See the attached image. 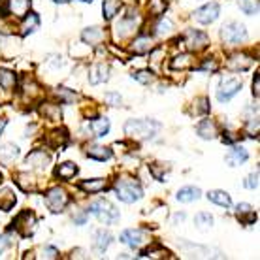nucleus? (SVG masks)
Segmentation results:
<instances>
[{
    "mask_svg": "<svg viewBox=\"0 0 260 260\" xmlns=\"http://www.w3.org/2000/svg\"><path fill=\"white\" fill-rule=\"evenodd\" d=\"M81 2H92V0H81Z\"/></svg>",
    "mask_w": 260,
    "mask_h": 260,
    "instance_id": "obj_55",
    "label": "nucleus"
},
{
    "mask_svg": "<svg viewBox=\"0 0 260 260\" xmlns=\"http://www.w3.org/2000/svg\"><path fill=\"white\" fill-rule=\"evenodd\" d=\"M260 83H258V74L254 76V79H253V94H254V98H258V94H260Z\"/></svg>",
    "mask_w": 260,
    "mask_h": 260,
    "instance_id": "obj_49",
    "label": "nucleus"
},
{
    "mask_svg": "<svg viewBox=\"0 0 260 260\" xmlns=\"http://www.w3.org/2000/svg\"><path fill=\"white\" fill-rule=\"evenodd\" d=\"M208 198H209V202H213V204L221 206V208H230V206H232L230 194L224 192V190H211V192H208Z\"/></svg>",
    "mask_w": 260,
    "mask_h": 260,
    "instance_id": "obj_29",
    "label": "nucleus"
},
{
    "mask_svg": "<svg viewBox=\"0 0 260 260\" xmlns=\"http://www.w3.org/2000/svg\"><path fill=\"white\" fill-rule=\"evenodd\" d=\"M53 2H68V0H53Z\"/></svg>",
    "mask_w": 260,
    "mask_h": 260,
    "instance_id": "obj_54",
    "label": "nucleus"
},
{
    "mask_svg": "<svg viewBox=\"0 0 260 260\" xmlns=\"http://www.w3.org/2000/svg\"><path fill=\"white\" fill-rule=\"evenodd\" d=\"M40 113L47 119V121H60V108L59 104H53V102H46V104H42L40 108Z\"/></svg>",
    "mask_w": 260,
    "mask_h": 260,
    "instance_id": "obj_28",
    "label": "nucleus"
},
{
    "mask_svg": "<svg viewBox=\"0 0 260 260\" xmlns=\"http://www.w3.org/2000/svg\"><path fill=\"white\" fill-rule=\"evenodd\" d=\"M46 204H47V208L51 209L53 213H59V211H62V209L68 206V194H66V190L60 189V187H55V189H51L46 194Z\"/></svg>",
    "mask_w": 260,
    "mask_h": 260,
    "instance_id": "obj_6",
    "label": "nucleus"
},
{
    "mask_svg": "<svg viewBox=\"0 0 260 260\" xmlns=\"http://www.w3.org/2000/svg\"><path fill=\"white\" fill-rule=\"evenodd\" d=\"M81 38H83V42L85 44H89V46H98V44L104 40V30L98 28V26H91V28L83 30Z\"/></svg>",
    "mask_w": 260,
    "mask_h": 260,
    "instance_id": "obj_24",
    "label": "nucleus"
},
{
    "mask_svg": "<svg viewBox=\"0 0 260 260\" xmlns=\"http://www.w3.org/2000/svg\"><path fill=\"white\" fill-rule=\"evenodd\" d=\"M8 247H10V240H8V236H0V254L4 253Z\"/></svg>",
    "mask_w": 260,
    "mask_h": 260,
    "instance_id": "obj_48",
    "label": "nucleus"
},
{
    "mask_svg": "<svg viewBox=\"0 0 260 260\" xmlns=\"http://www.w3.org/2000/svg\"><path fill=\"white\" fill-rule=\"evenodd\" d=\"M236 215H238V219H240L243 224H253L256 222V213H254V209L245 204V202H241L236 206Z\"/></svg>",
    "mask_w": 260,
    "mask_h": 260,
    "instance_id": "obj_21",
    "label": "nucleus"
},
{
    "mask_svg": "<svg viewBox=\"0 0 260 260\" xmlns=\"http://www.w3.org/2000/svg\"><path fill=\"white\" fill-rule=\"evenodd\" d=\"M110 243H111L110 232H106V230H96V232H94V240H92V247H94V251L104 253L106 249L110 247Z\"/></svg>",
    "mask_w": 260,
    "mask_h": 260,
    "instance_id": "obj_23",
    "label": "nucleus"
},
{
    "mask_svg": "<svg viewBox=\"0 0 260 260\" xmlns=\"http://www.w3.org/2000/svg\"><path fill=\"white\" fill-rule=\"evenodd\" d=\"M0 183H2V174H0Z\"/></svg>",
    "mask_w": 260,
    "mask_h": 260,
    "instance_id": "obj_56",
    "label": "nucleus"
},
{
    "mask_svg": "<svg viewBox=\"0 0 260 260\" xmlns=\"http://www.w3.org/2000/svg\"><path fill=\"white\" fill-rule=\"evenodd\" d=\"M66 140H68V136H66L64 130H55L51 134H47V143L51 147H62L66 143Z\"/></svg>",
    "mask_w": 260,
    "mask_h": 260,
    "instance_id": "obj_35",
    "label": "nucleus"
},
{
    "mask_svg": "<svg viewBox=\"0 0 260 260\" xmlns=\"http://www.w3.org/2000/svg\"><path fill=\"white\" fill-rule=\"evenodd\" d=\"M136 26H138V15L134 13H128L124 19H121L115 26V38H128L132 34L136 32Z\"/></svg>",
    "mask_w": 260,
    "mask_h": 260,
    "instance_id": "obj_11",
    "label": "nucleus"
},
{
    "mask_svg": "<svg viewBox=\"0 0 260 260\" xmlns=\"http://www.w3.org/2000/svg\"><path fill=\"white\" fill-rule=\"evenodd\" d=\"M121 10V0H104L102 4V12H104V19L111 21Z\"/></svg>",
    "mask_w": 260,
    "mask_h": 260,
    "instance_id": "obj_32",
    "label": "nucleus"
},
{
    "mask_svg": "<svg viewBox=\"0 0 260 260\" xmlns=\"http://www.w3.org/2000/svg\"><path fill=\"white\" fill-rule=\"evenodd\" d=\"M251 64H253V59L249 57L247 53H234L228 59V68L232 72H245Z\"/></svg>",
    "mask_w": 260,
    "mask_h": 260,
    "instance_id": "obj_13",
    "label": "nucleus"
},
{
    "mask_svg": "<svg viewBox=\"0 0 260 260\" xmlns=\"http://www.w3.org/2000/svg\"><path fill=\"white\" fill-rule=\"evenodd\" d=\"M57 96H59L60 100H62V102H66V104H70V102H74V98H76V94H74V92H70L68 89H64V87H62V89H59V91H57Z\"/></svg>",
    "mask_w": 260,
    "mask_h": 260,
    "instance_id": "obj_42",
    "label": "nucleus"
},
{
    "mask_svg": "<svg viewBox=\"0 0 260 260\" xmlns=\"http://www.w3.org/2000/svg\"><path fill=\"white\" fill-rule=\"evenodd\" d=\"M85 221H87V213H79L74 217V222H78V224H85Z\"/></svg>",
    "mask_w": 260,
    "mask_h": 260,
    "instance_id": "obj_51",
    "label": "nucleus"
},
{
    "mask_svg": "<svg viewBox=\"0 0 260 260\" xmlns=\"http://www.w3.org/2000/svg\"><path fill=\"white\" fill-rule=\"evenodd\" d=\"M209 111V100L208 98H198L194 106V113H206Z\"/></svg>",
    "mask_w": 260,
    "mask_h": 260,
    "instance_id": "obj_43",
    "label": "nucleus"
},
{
    "mask_svg": "<svg viewBox=\"0 0 260 260\" xmlns=\"http://www.w3.org/2000/svg\"><path fill=\"white\" fill-rule=\"evenodd\" d=\"M153 49V38L151 36H138L132 46H130V51L136 53V55H145Z\"/></svg>",
    "mask_w": 260,
    "mask_h": 260,
    "instance_id": "obj_22",
    "label": "nucleus"
},
{
    "mask_svg": "<svg viewBox=\"0 0 260 260\" xmlns=\"http://www.w3.org/2000/svg\"><path fill=\"white\" fill-rule=\"evenodd\" d=\"M121 241L132 249H142L143 245H147L151 240H149V236H147V232L142 230V228H130V230H124L123 234H121Z\"/></svg>",
    "mask_w": 260,
    "mask_h": 260,
    "instance_id": "obj_5",
    "label": "nucleus"
},
{
    "mask_svg": "<svg viewBox=\"0 0 260 260\" xmlns=\"http://www.w3.org/2000/svg\"><path fill=\"white\" fill-rule=\"evenodd\" d=\"M164 10H166V2L164 0H151L149 2V12L153 15H160V13H164Z\"/></svg>",
    "mask_w": 260,
    "mask_h": 260,
    "instance_id": "obj_41",
    "label": "nucleus"
},
{
    "mask_svg": "<svg viewBox=\"0 0 260 260\" xmlns=\"http://www.w3.org/2000/svg\"><path fill=\"white\" fill-rule=\"evenodd\" d=\"M25 164L28 170H44L49 164V155L36 149L32 153H28V156L25 158Z\"/></svg>",
    "mask_w": 260,
    "mask_h": 260,
    "instance_id": "obj_12",
    "label": "nucleus"
},
{
    "mask_svg": "<svg viewBox=\"0 0 260 260\" xmlns=\"http://www.w3.org/2000/svg\"><path fill=\"white\" fill-rule=\"evenodd\" d=\"M202 196L200 189L198 187H183V189L177 190L176 198L183 204H190V202H196Z\"/></svg>",
    "mask_w": 260,
    "mask_h": 260,
    "instance_id": "obj_26",
    "label": "nucleus"
},
{
    "mask_svg": "<svg viewBox=\"0 0 260 260\" xmlns=\"http://www.w3.org/2000/svg\"><path fill=\"white\" fill-rule=\"evenodd\" d=\"M13 204H15V194L10 189L2 190L0 192V209L2 211H10L13 208Z\"/></svg>",
    "mask_w": 260,
    "mask_h": 260,
    "instance_id": "obj_38",
    "label": "nucleus"
},
{
    "mask_svg": "<svg viewBox=\"0 0 260 260\" xmlns=\"http://www.w3.org/2000/svg\"><path fill=\"white\" fill-rule=\"evenodd\" d=\"M59 256V251L55 247H44L42 249V258H57Z\"/></svg>",
    "mask_w": 260,
    "mask_h": 260,
    "instance_id": "obj_46",
    "label": "nucleus"
},
{
    "mask_svg": "<svg viewBox=\"0 0 260 260\" xmlns=\"http://www.w3.org/2000/svg\"><path fill=\"white\" fill-rule=\"evenodd\" d=\"M17 156H19V147H17V145H13V143L0 145V162L10 164V162H13Z\"/></svg>",
    "mask_w": 260,
    "mask_h": 260,
    "instance_id": "obj_25",
    "label": "nucleus"
},
{
    "mask_svg": "<svg viewBox=\"0 0 260 260\" xmlns=\"http://www.w3.org/2000/svg\"><path fill=\"white\" fill-rule=\"evenodd\" d=\"M185 221V215L183 213H176L174 215V219H172V222H174V224H177V222H183Z\"/></svg>",
    "mask_w": 260,
    "mask_h": 260,
    "instance_id": "obj_52",
    "label": "nucleus"
},
{
    "mask_svg": "<svg viewBox=\"0 0 260 260\" xmlns=\"http://www.w3.org/2000/svg\"><path fill=\"white\" fill-rule=\"evenodd\" d=\"M108 79H110V64L100 62V64H94L89 70V81H91V85H100L108 81Z\"/></svg>",
    "mask_w": 260,
    "mask_h": 260,
    "instance_id": "obj_14",
    "label": "nucleus"
},
{
    "mask_svg": "<svg viewBox=\"0 0 260 260\" xmlns=\"http://www.w3.org/2000/svg\"><path fill=\"white\" fill-rule=\"evenodd\" d=\"M85 155L92 158V160H98V162H104V160H110L111 158V149L110 147H104V145H87L85 149Z\"/></svg>",
    "mask_w": 260,
    "mask_h": 260,
    "instance_id": "obj_16",
    "label": "nucleus"
},
{
    "mask_svg": "<svg viewBox=\"0 0 260 260\" xmlns=\"http://www.w3.org/2000/svg\"><path fill=\"white\" fill-rule=\"evenodd\" d=\"M87 128L91 130V136L104 138L110 132V119L108 117H98L92 119L91 123H87Z\"/></svg>",
    "mask_w": 260,
    "mask_h": 260,
    "instance_id": "obj_18",
    "label": "nucleus"
},
{
    "mask_svg": "<svg viewBox=\"0 0 260 260\" xmlns=\"http://www.w3.org/2000/svg\"><path fill=\"white\" fill-rule=\"evenodd\" d=\"M104 100L110 106H119L123 98H121V94H119V92H106V94H104Z\"/></svg>",
    "mask_w": 260,
    "mask_h": 260,
    "instance_id": "obj_44",
    "label": "nucleus"
},
{
    "mask_svg": "<svg viewBox=\"0 0 260 260\" xmlns=\"http://www.w3.org/2000/svg\"><path fill=\"white\" fill-rule=\"evenodd\" d=\"M115 194L121 202L124 204H134L143 196L142 185L132 179V177H123V179H117L115 183Z\"/></svg>",
    "mask_w": 260,
    "mask_h": 260,
    "instance_id": "obj_2",
    "label": "nucleus"
},
{
    "mask_svg": "<svg viewBox=\"0 0 260 260\" xmlns=\"http://www.w3.org/2000/svg\"><path fill=\"white\" fill-rule=\"evenodd\" d=\"M238 6L247 15H254V13L258 12V2L256 0H238Z\"/></svg>",
    "mask_w": 260,
    "mask_h": 260,
    "instance_id": "obj_39",
    "label": "nucleus"
},
{
    "mask_svg": "<svg viewBox=\"0 0 260 260\" xmlns=\"http://www.w3.org/2000/svg\"><path fill=\"white\" fill-rule=\"evenodd\" d=\"M245 187H247V189H251V190L258 189V172H253V174L245 179Z\"/></svg>",
    "mask_w": 260,
    "mask_h": 260,
    "instance_id": "obj_45",
    "label": "nucleus"
},
{
    "mask_svg": "<svg viewBox=\"0 0 260 260\" xmlns=\"http://www.w3.org/2000/svg\"><path fill=\"white\" fill-rule=\"evenodd\" d=\"M247 158H249L247 149H243V147H240V145L232 147V149L226 153V156H224V160H226L228 166H241Z\"/></svg>",
    "mask_w": 260,
    "mask_h": 260,
    "instance_id": "obj_17",
    "label": "nucleus"
},
{
    "mask_svg": "<svg viewBox=\"0 0 260 260\" xmlns=\"http://www.w3.org/2000/svg\"><path fill=\"white\" fill-rule=\"evenodd\" d=\"M241 91V81L236 78H228V79H222L221 87H219V91H217V98L221 100V102H228L232 96H236L238 92Z\"/></svg>",
    "mask_w": 260,
    "mask_h": 260,
    "instance_id": "obj_8",
    "label": "nucleus"
},
{
    "mask_svg": "<svg viewBox=\"0 0 260 260\" xmlns=\"http://www.w3.org/2000/svg\"><path fill=\"white\" fill-rule=\"evenodd\" d=\"M217 68H219V64H217L215 59H206L204 64H202V70H206V72H215Z\"/></svg>",
    "mask_w": 260,
    "mask_h": 260,
    "instance_id": "obj_47",
    "label": "nucleus"
},
{
    "mask_svg": "<svg viewBox=\"0 0 260 260\" xmlns=\"http://www.w3.org/2000/svg\"><path fill=\"white\" fill-rule=\"evenodd\" d=\"M13 226L21 236H30L34 232V228H36V215L32 211H23V213L17 215Z\"/></svg>",
    "mask_w": 260,
    "mask_h": 260,
    "instance_id": "obj_7",
    "label": "nucleus"
},
{
    "mask_svg": "<svg viewBox=\"0 0 260 260\" xmlns=\"http://www.w3.org/2000/svg\"><path fill=\"white\" fill-rule=\"evenodd\" d=\"M196 132H198V136L204 138V140H213V138H217V134H219V128H217L215 121L204 119V121L196 126Z\"/></svg>",
    "mask_w": 260,
    "mask_h": 260,
    "instance_id": "obj_20",
    "label": "nucleus"
},
{
    "mask_svg": "<svg viewBox=\"0 0 260 260\" xmlns=\"http://www.w3.org/2000/svg\"><path fill=\"white\" fill-rule=\"evenodd\" d=\"M23 25H21V34L23 36H26V34H30L34 32L36 28H38L40 25V17L36 15V13H26L25 17H23Z\"/></svg>",
    "mask_w": 260,
    "mask_h": 260,
    "instance_id": "obj_30",
    "label": "nucleus"
},
{
    "mask_svg": "<svg viewBox=\"0 0 260 260\" xmlns=\"http://www.w3.org/2000/svg\"><path fill=\"white\" fill-rule=\"evenodd\" d=\"M17 83V78H15V74L10 70H0V87L4 89V91H12L13 87Z\"/></svg>",
    "mask_w": 260,
    "mask_h": 260,
    "instance_id": "obj_33",
    "label": "nucleus"
},
{
    "mask_svg": "<svg viewBox=\"0 0 260 260\" xmlns=\"http://www.w3.org/2000/svg\"><path fill=\"white\" fill-rule=\"evenodd\" d=\"M91 211L98 221L106 222V224H115L119 221V209H115L113 204H110L108 200H96L89 206Z\"/></svg>",
    "mask_w": 260,
    "mask_h": 260,
    "instance_id": "obj_3",
    "label": "nucleus"
},
{
    "mask_svg": "<svg viewBox=\"0 0 260 260\" xmlns=\"http://www.w3.org/2000/svg\"><path fill=\"white\" fill-rule=\"evenodd\" d=\"M8 121L4 117H0V136H2V132H4V128H6Z\"/></svg>",
    "mask_w": 260,
    "mask_h": 260,
    "instance_id": "obj_53",
    "label": "nucleus"
},
{
    "mask_svg": "<svg viewBox=\"0 0 260 260\" xmlns=\"http://www.w3.org/2000/svg\"><path fill=\"white\" fill-rule=\"evenodd\" d=\"M79 189L85 190L87 194H98L104 189H108V181L102 179V177H94V179H85V181L79 183Z\"/></svg>",
    "mask_w": 260,
    "mask_h": 260,
    "instance_id": "obj_15",
    "label": "nucleus"
},
{
    "mask_svg": "<svg viewBox=\"0 0 260 260\" xmlns=\"http://www.w3.org/2000/svg\"><path fill=\"white\" fill-rule=\"evenodd\" d=\"M172 30H174V23H172L170 19H166V17H160V19L156 21V25H155V34H156V36H168Z\"/></svg>",
    "mask_w": 260,
    "mask_h": 260,
    "instance_id": "obj_37",
    "label": "nucleus"
},
{
    "mask_svg": "<svg viewBox=\"0 0 260 260\" xmlns=\"http://www.w3.org/2000/svg\"><path fill=\"white\" fill-rule=\"evenodd\" d=\"M132 78L136 79V81H140V83L147 85L153 81V74H151L149 70H140V72H136V74H132Z\"/></svg>",
    "mask_w": 260,
    "mask_h": 260,
    "instance_id": "obj_40",
    "label": "nucleus"
},
{
    "mask_svg": "<svg viewBox=\"0 0 260 260\" xmlns=\"http://www.w3.org/2000/svg\"><path fill=\"white\" fill-rule=\"evenodd\" d=\"M170 66L174 68V70H187L192 66V57H190L189 53H181V55H176L174 59L170 60Z\"/></svg>",
    "mask_w": 260,
    "mask_h": 260,
    "instance_id": "obj_31",
    "label": "nucleus"
},
{
    "mask_svg": "<svg viewBox=\"0 0 260 260\" xmlns=\"http://www.w3.org/2000/svg\"><path fill=\"white\" fill-rule=\"evenodd\" d=\"M209 38L206 32H200V30H189L185 34V46L189 51H202L204 47H208Z\"/></svg>",
    "mask_w": 260,
    "mask_h": 260,
    "instance_id": "obj_10",
    "label": "nucleus"
},
{
    "mask_svg": "<svg viewBox=\"0 0 260 260\" xmlns=\"http://www.w3.org/2000/svg\"><path fill=\"white\" fill-rule=\"evenodd\" d=\"M221 38L224 44L234 46V44H240L243 40H247V30L241 23H226L221 28Z\"/></svg>",
    "mask_w": 260,
    "mask_h": 260,
    "instance_id": "obj_4",
    "label": "nucleus"
},
{
    "mask_svg": "<svg viewBox=\"0 0 260 260\" xmlns=\"http://www.w3.org/2000/svg\"><path fill=\"white\" fill-rule=\"evenodd\" d=\"M17 185H19L23 190L32 192V190H36V177L30 176V174H19V176H17Z\"/></svg>",
    "mask_w": 260,
    "mask_h": 260,
    "instance_id": "obj_34",
    "label": "nucleus"
},
{
    "mask_svg": "<svg viewBox=\"0 0 260 260\" xmlns=\"http://www.w3.org/2000/svg\"><path fill=\"white\" fill-rule=\"evenodd\" d=\"M76 174H78V166L74 162H62L55 170V176L59 177V179H62V181H70Z\"/></svg>",
    "mask_w": 260,
    "mask_h": 260,
    "instance_id": "obj_27",
    "label": "nucleus"
},
{
    "mask_svg": "<svg viewBox=\"0 0 260 260\" xmlns=\"http://www.w3.org/2000/svg\"><path fill=\"white\" fill-rule=\"evenodd\" d=\"M238 140V136H232V132H224L222 134V142L224 143H234Z\"/></svg>",
    "mask_w": 260,
    "mask_h": 260,
    "instance_id": "obj_50",
    "label": "nucleus"
},
{
    "mask_svg": "<svg viewBox=\"0 0 260 260\" xmlns=\"http://www.w3.org/2000/svg\"><path fill=\"white\" fill-rule=\"evenodd\" d=\"M194 224L198 230H209V228L213 226V217L206 211H202L194 217Z\"/></svg>",
    "mask_w": 260,
    "mask_h": 260,
    "instance_id": "obj_36",
    "label": "nucleus"
},
{
    "mask_svg": "<svg viewBox=\"0 0 260 260\" xmlns=\"http://www.w3.org/2000/svg\"><path fill=\"white\" fill-rule=\"evenodd\" d=\"M30 10V0H8V12L12 13L13 17L23 19Z\"/></svg>",
    "mask_w": 260,
    "mask_h": 260,
    "instance_id": "obj_19",
    "label": "nucleus"
},
{
    "mask_svg": "<svg viewBox=\"0 0 260 260\" xmlns=\"http://www.w3.org/2000/svg\"><path fill=\"white\" fill-rule=\"evenodd\" d=\"M160 130V123L153 119H130L124 124V132L136 140H149Z\"/></svg>",
    "mask_w": 260,
    "mask_h": 260,
    "instance_id": "obj_1",
    "label": "nucleus"
},
{
    "mask_svg": "<svg viewBox=\"0 0 260 260\" xmlns=\"http://www.w3.org/2000/svg\"><path fill=\"white\" fill-rule=\"evenodd\" d=\"M219 12H221V8L217 2H209L206 6L198 8L194 12V19L202 25H209V23H213L217 17H219Z\"/></svg>",
    "mask_w": 260,
    "mask_h": 260,
    "instance_id": "obj_9",
    "label": "nucleus"
}]
</instances>
